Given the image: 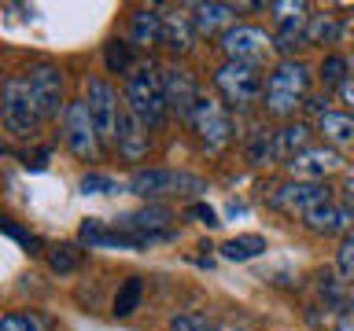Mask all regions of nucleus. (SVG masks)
Returning a JSON list of instances; mask_svg holds the SVG:
<instances>
[{"label":"nucleus","mask_w":354,"mask_h":331,"mask_svg":"<svg viewBox=\"0 0 354 331\" xmlns=\"http://www.w3.org/2000/svg\"><path fill=\"white\" fill-rule=\"evenodd\" d=\"M310 81H314V74H310V66L303 59L273 63V70L266 74V92H262L266 114L277 118L281 126H284V121H292L295 110L310 99Z\"/></svg>","instance_id":"1"},{"label":"nucleus","mask_w":354,"mask_h":331,"mask_svg":"<svg viewBox=\"0 0 354 331\" xmlns=\"http://www.w3.org/2000/svg\"><path fill=\"white\" fill-rule=\"evenodd\" d=\"M122 103L144 121V129H162L166 126L170 107H166L162 81H159V70L151 66V59L140 63L137 70L126 77V85H122Z\"/></svg>","instance_id":"2"},{"label":"nucleus","mask_w":354,"mask_h":331,"mask_svg":"<svg viewBox=\"0 0 354 331\" xmlns=\"http://www.w3.org/2000/svg\"><path fill=\"white\" fill-rule=\"evenodd\" d=\"M126 188L151 203V199H166V195H203L207 181L185 170H170V166H148V170H133Z\"/></svg>","instance_id":"3"},{"label":"nucleus","mask_w":354,"mask_h":331,"mask_svg":"<svg viewBox=\"0 0 354 331\" xmlns=\"http://www.w3.org/2000/svg\"><path fill=\"white\" fill-rule=\"evenodd\" d=\"M214 88H218L221 103H225L229 110H248V107H254L262 99L266 81H262L259 66L225 59V63L214 66Z\"/></svg>","instance_id":"4"},{"label":"nucleus","mask_w":354,"mask_h":331,"mask_svg":"<svg viewBox=\"0 0 354 331\" xmlns=\"http://www.w3.org/2000/svg\"><path fill=\"white\" fill-rule=\"evenodd\" d=\"M0 121H4L8 137H15V140H37L41 114H37V107H33L26 77H22V74H11L8 81H4V92H0Z\"/></svg>","instance_id":"5"},{"label":"nucleus","mask_w":354,"mask_h":331,"mask_svg":"<svg viewBox=\"0 0 354 331\" xmlns=\"http://www.w3.org/2000/svg\"><path fill=\"white\" fill-rule=\"evenodd\" d=\"M115 228L137 243V250H148V247H155V243H166V239L177 236L174 210L166 203H148L140 210H129V214L115 217Z\"/></svg>","instance_id":"6"},{"label":"nucleus","mask_w":354,"mask_h":331,"mask_svg":"<svg viewBox=\"0 0 354 331\" xmlns=\"http://www.w3.org/2000/svg\"><path fill=\"white\" fill-rule=\"evenodd\" d=\"M63 143L66 151L74 154V159L82 162H100V154H104V140H100L96 132V121H93V110H88V99L77 96L66 103V114H63Z\"/></svg>","instance_id":"7"},{"label":"nucleus","mask_w":354,"mask_h":331,"mask_svg":"<svg viewBox=\"0 0 354 331\" xmlns=\"http://www.w3.org/2000/svg\"><path fill=\"white\" fill-rule=\"evenodd\" d=\"M22 77H26L30 99H33V107H37L41 121H55L59 114H66V103H71V99H63V66L59 63L41 59Z\"/></svg>","instance_id":"8"},{"label":"nucleus","mask_w":354,"mask_h":331,"mask_svg":"<svg viewBox=\"0 0 354 331\" xmlns=\"http://www.w3.org/2000/svg\"><path fill=\"white\" fill-rule=\"evenodd\" d=\"M188 129L196 132L203 151H225L232 143V137H236V121H232L229 107L210 99V96H199L192 118H188Z\"/></svg>","instance_id":"9"},{"label":"nucleus","mask_w":354,"mask_h":331,"mask_svg":"<svg viewBox=\"0 0 354 331\" xmlns=\"http://www.w3.org/2000/svg\"><path fill=\"white\" fill-rule=\"evenodd\" d=\"M88 110H93V121H96V132L100 140H104V148H118V126H122V99L115 92V85L107 81V77L93 74L88 77Z\"/></svg>","instance_id":"10"},{"label":"nucleus","mask_w":354,"mask_h":331,"mask_svg":"<svg viewBox=\"0 0 354 331\" xmlns=\"http://www.w3.org/2000/svg\"><path fill=\"white\" fill-rule=\"evenodd\" d=\"M332 203V188L325 181H284L273 188L270 206L288 217H306L310 210Z\"/></svg>","instance_id":"11"},{"label":"nucleus","mask_w":354,"mask_h":331,"mask_svg":"<svg viewBox=\"0 0 354 331\" xmlns=\"http://www.w3.org/2000/svg\"><path fill=\"white\" fill-rule=\"evenodd\" d=\"M218 48L225 59L232 63H251V66H259L266 55L273 52V37L266 33L262 26H251V22H236L225 37L218 41Z\"/></svg>","instance_id":"12"},{"label":"nucleus","mask_w":354,"mask_h":331,"mask_svg":"<svg viewBox=\"0 0 354 331\" xmlns=\"http://www.w3.org/2000/svg\"><path fill=\"white\" fill-rule=\"evenodd\" d=\"M159 81H162L166 107H170L181 121H188V118H192V110H196V103H199L196 74L188 70L185 63H166V66H159Z\"/></svg>","instance_id":"13"},{"label":"nucleus","mask_w":354,"mask_h":331,"mask_svg":"<svg viewBox=\"0 0 354 331\" xmlns=\"http://www.w3.org/2000/svg\"><path fill=\"white\" fill-rule=\"evenodd\" d=\"M343 170V154L336 148H306L303 154H295L288 162V173L295 181H325L328 173Z\"/></svg>","instance_id":"14"},{"label":"nucleus","mask_w":354,"mask_h":331,"mask_svg":"<svg viewBox=\"0 0 354 331\" xmlns=\"http://www.w3.org/2000/svg\"><path fill=\"white\" fill-rule=\"evenodd\" d=\"M303 228L314 232V236H347V232H354V206L325 203L303 217Z\"/></svg>","instance_id":"15"},{"label":"nucleus","mask_w":354,"mask_h":331,"mask_svg":"<svg viewBox=\"0 0 354 331\" xmlns=\"http://www.w3.org/2000/svg\"><path fill=\"white\" fill-rule=\"evenodd\" d=\"M236 4H218V0H207V4H192V22L199 37H225V33L236 26Z\"/></svg>","instance_id":"16"},{"label":"nucleus","mask_w":354,"mask_h":331,"mask_svg":"<svg viewBox=\"0 0 354 331\" xmlns=\"http://www.w3.org/2000/svg\"><path fill=\"white\" fill-rule=\"evenodd\" d=\"M199 33H196V22L185 8H170L162 15V48L174 52V55H188L196 48Z\"/></svg>","instance_id":"17"},{"label":"nucleus","mask_w":354,"mask_h":331,"mask_svg":"<svg viewBox=\"0 0 354 331\" xmlns=\"http://www.w3.org/2000/svg\"><path fill=\"white\" fill-rule=\"evenodd\" d=\"M118 159L122 162H144L151 151V140H148V129L144 121L133 114L129 107H122V126H118Z\"/></svg>","instance_id":"18"},{"label":"nucleus","mask_w":354,"mask_h":331,"mask_svg":"<svg viewBox=\"0 0 354 331\" xmlns=\"http://www.w3.org/2000/svg\"><path fill=\"white\" fill-rule=\"evenodd\" d=\"M77 243L88 250H107V247H118V250H137V243L129 236H122L115 225H107V221L100 217H85L82 225H77Z\"/></svg>","instance_id":"19"},{"label":"nucleus","mask_w":354,"mask_h":331,"mask_svg":"<svg viewBox=\"0 0 354 331\" xmlns=\"http://www.w3.org/2000/svg\"><path fill=\"white\" fill-rule=\"evenodd\" d=\"M310 140H314V129L306 126V121H284L281 129H277V159L284 166L295 159V154H303L310 148Z\"/></svg>","instance_id":"20"},{"label":"nucleus","mask_w":354,"mask_h":331,"mask_svg":"<svg viewBox=\"0 0 354 331\" xmlns=\"http://www.w3.org/2000/svg\"><path fill=\"white\" fill-rule=\"evenodd\" d=\"M129 37L137 48H155V44H162V15L159 8H140L133 11L129 19Z\"/></svg>","instance_id":"21"},{"label":"nucleus","mask_w":354,"mask_h":331,"mask_svg":"<svg viewBox=\"0 0 354 331\" xmlns=\"http://www.w3.org/2000/svg\"><path fill=\"white\" fill-rule=\"evenodd\" d=\"M317 132L325 137L328 148H351V143H354V114L328 110V114L317 118Z\"/></svg>","instance_id":"22"},{"label":"nucleus","mask_w":354,"mask_h":331,"mask_svg":"<svg viewBox=\"0 0 354 331\" xmlns=\"http://www.w3.org/2000/svg\"><path fill=\"white\" fill-rule=\"evenodd\" d=\"M82 261H85L82 243H52V247L44 250V265H48V272H55V276L77 272V269H82Z\"/></svg>","instance_id":"23"},{"label":"nucleus","mask_w":354,"mask_h":331,"mask_svg":"<svg viewBox=\"0 0 354 331\" xmlns=\"http://www.w3.org/2000/svg\"><path fill=\"white\" fill-rule=\"evenodd\" d=\"M317 81L325 85V92H339V88L351 81V55L328 52L325 59L317 63Z\"/></svg>","instance_id":"24"},{"label":"nucleus","mask_w":354,"mask_h":331,"mask_svg":"<svg viewBox=\"0 0 354 331\" xmlns=\"http://www.w3.org/2000/svg\"><path fill=\"white\" fill-rule=\"evenodd\" d=\"M270 250V243H266V236H259V232H248V236H232L221 243V258L225 261H251L259 258V254Z\"/></svg>","instance_id":"25"},{"label":"nucleus","mask_w":354,"mask_h":331,"mask_svg":"<svg viewBox=\"0 0 354 331\" xmlns=\"http://www.w3.org/2000/svg\"><path fill=\"white\" fill-rule=\"evenodd\" d=\"M243 154H248L251 166H266L277 159V129L270 126H254L251 137H248V148H243Z\"/></svg>","instance_id":"26"},{"label":"nucleus","mask_w":354,"mask_h":331,"mask_svg":"<svg viewBox=\"0 0 354 331\" xmlns=\"http://www.w3.org/2000/svg\"><path fill=\"white\" fill-rule=\"evenodd\" d=\"M140 298H144V280L140 276H129V280H122V287L115 291V302H111V313L118 320L133 317L140 309Z\"/></svg>","instance_id":"27"},{"label":"nucleus","mask_w":354,"mask_h":331,"mask_svg":"<svg viewBox=\"0 0 354 331\" xmlns=\"http://www.w3.org/2000/svg\"><path fill=\"white\" fill-rule=\"evenodd\" d=\"M336 41H339V15L314 11L306 22V44H336Z\"/></svg>","instance_id":"28"},{"label":"nucleus","mask_w":354,"mask_h":331,"mask_svg":"<svg viewBox=\"0 0 354 331\" xmlns=\"http://www.w3.org/2000/svg\"><path fill=\"white\" fill-rule=\"evenodd\" d=\"M317 294L325 298L328 309H336V313H351V298H347V287H343V280H336L328 269L317 272Z\"/></svg>","instance_id":"29"},{"label":"nucleus","mask_w":354,"mask_h":331,"mask_svg":"<svg viewBox=\"0 0 354 331\" xmlns=\"http://www.w3.org/2000/svg\"><path fill=\"white\" fill-rule=\"evenodd\" d=\"M104 66H107V74H133L137 66H133V52H129V44L122 41V37H111L104 44Z\"/></svg>","instance_id":"30"},{"label":"nucleus","mask_w":354,"mask_h":331,"mask_svg":"<svg viewBox=\"0 0 354 331\" xmlns=\"http://www.w3.org/2000/svg\"><path fill=\"white\" fill-rule=\"evenodd\" d=\"M0 331H52V324L33 309H8L0 320Z\"/></svg>","instance_id":"31"},{"label":"nucleus","mask_w":354,"mask_h":331,"mask_svg":"<svg viewBox=\"0 0 354 331\" xmlns=\"http://www.w3.org/2000/svg\"><path fill=\"white\" fill-rule=\"evenodd\" d=\"M77 188H82L85 195H111V192H122V184L115 181V177H107V173H85L82 181H77Z\"/></svg>","instance_id":"32"},{"label":"nucleus","mask_w":354,"mask_h":331,"mask_svg":"<svg viewBox=\"0 0 354 331\" xmlns=\"http://www.w3.org/2000/svg\"><path fill=\"white\" fill-rule=\"evenodd\" d=\"M336 272L343 276V283L354 280V232L339 236V247H336Z\"/></svg>","instance_id":"33"},{"label":"nucleus","mask_w":354,"mask_h":331,"mask_svg":"<svg viewBox=\"0 0 354 331\" xmlns=\"http://www.w3.org/2000/svg\"><path fill=\"white\" fill-rule=\"evenodd\" d=\"M166 331H214V324H210L207 313H177L170 317V324H166Z\"/></svg>","instance_id":"34"},{"label":"nucleus","mask_w":354,"mask_h":331,"mask_svg":"<svg viewBox=\"0 0 354 331\" xmlns=\"http://www.w3.org/2000/svg\"><path fill=\"white\" fill-rule=\"evenodd\" d=\"M0 228H4V236H8V239H15L19 247H26L30 254H44V250H48V247H44V243H41L37 236H33V232H22V228L15 225V221H4Z\"/></svg>","instance_id":"35"},{"label":"nucleus","mask_w":354,"mask_h":331,"mask_svg":"<svg viewBox=\"0 0 354 331\" xmlns=\"http://www.w3.org/2000/svg\"><path fill=\"white\" fill-rule=\"evenodd\" d=\"M185 214L192 217V221H199V225H207V228L221 225V221H218V210H214V206H207V203H192V206L185 210Z\"/></svg>","instance_id":"36"},{"label":"nucleus","mask_w":354,"mask_h":331,"mask_svg":"<svg viewBox=\"0 0 354 331\" xmlns=\"http://www.w3.org/2000/svg\"><path fill=\"white\" fill-rule=\"evenodd\" d=\"M328 103H332V99H328V92H314V96H310V99H306V107H310V110H314V114H317V118H321V114H328V110H332Z\"/></svg>","instance_id":"37"},{"label":"nucleus","mask_w":354,"mask_h":331,"mask_svg":"<svg viewBox=\"0 0 354 331\" xmlns=\"http://www.w3.org/2000/svg\"><path fill=\"white\" fill-rule=\"evenodd\" d=\"M332 331H354V309H351V313H339V317H336V328H332Z\"/></svg>","instance_id":"38"},{"label":"nucleus","mask_w":354,"mask_h":331,"mask_svg":"<svg viewBox=\"0 0 354 331\" xmlns=\"http://www.w3.org/2000/svg\"><path fill=\"white\" fill-rule=\"evenodd\" d=\"M339 99H343V103H347V107L354 110V77H351V81L339 88Z\"/></svg>","instance_id":"39"},{"label":"nucleus","mask_w":354,"mask_h":331,"mask_svg":"<svg viewBox=\"0 0 354 331\" xmlns=\"http://www.w3.org/2000/svg\"><path fill=\"white\" fill-rule=\"evenodd\" d=\"M343 199H347V206H354V173L343 181Z\"/></svg>","instance_id":"40"},{"label":"nucleus","mask_w":354,"mask_h":331,"mask_svg":"<svg viewBox=\"0 0 354 331\" xmlns=\"http://www.w3.org/2000/svg\"><path fill=\"white\" fill-rule=\"evenodd\" d=\"M351 77H354V55H351Z\"/></svg>","instance_id":"41"}]
</instances>
